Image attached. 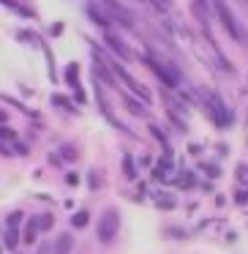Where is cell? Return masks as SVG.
I'll return each mask as SVG.
<instances>
[{
  "mask_svg": "<svg viewBox=\"0 0 248 254\" xmlns=\"http://www.w3.org/2000/svg\"><path fill=\"white\" fill-rule=\"evenodd\" d=\"M3 243H6V249H17V246H19V232H17V227H8L6 235H3Z\"/></svg>",
  "mask_w": 248,
  "mask_h": 254,
  "instance_id": "4",
  "label": "cell"
},
{
  "mask_svg": "<svg viewBox=\"0 0 248 254\" xmlns=\"http://www.w3.org/2000/svg\"><path fill=\"white\" fill-rule=\"evenodd\" d=\"M180 183H183V186H191V183H194V175H183Z\"/></svg>",
  "mask_w": 248,
  "mask_h": 254,
  "instance_id": "10",
  "label": "cell"
},
{
  "mask_svg": "<svg viewBox=\"0 0 248 254\" xmlns=\"http://www.w3.org/2000/svg\"><path fill=\"white\" fill-rule=\"evenodd\" d=\"M19 221H22V213H19V210H14V213H8V227H17Z\"/></svg>",
  "mask_w": 248,
  "mask_h": 254,
  "instance_id": "8",
  "label": "cell"
},
{
  "mask_svg": "<svg viewBox=\"0 0 248 254\" xmlns=\"http://www.w3.org/2000/svg\"><path fill=\"white\" fill-rule=\"evenodd\" d=\"M0 139H14V131L8 126H0Z\"/></svg>",
  "mask_w": 248,
  "mask_h": 254,
  "instance_id": "9",
  "label": "cell"
},
{
  "mask_svg": "<svg viewBox=\"0 0 248 254\" xmlns=\"http://www.w3.org/2000/svg\"><path fill=\"white\" fill-rule=\"evenodd\" d=\"M88 221H90V213H88V210H79V213L71 216V227H77V230L88 227Z\"/></svg>",
  "mask_w": 248,
  "mask_h": 254,
  "instance_id": "5",
  "label": "cell"
},
{
  "mask_svg": "<svg viewBox=\"0 0 248 254\" xmlns=\"http://www.w3.org/2000/svg\"><path fill=\"white\" fill-rule=\"evenodd\" d=\"M66 183H71V186H77V183H79V175H68V178H66Z\"/></svg>",
  "mask_w": 248,
  "mask_h": 254,
  "instance_id": "11",
  "label": "cell"
},
{
  "mask_svg": "<svg viewBox=\"0 0 248 254\" xmlns=\"http://www.w3.org/2000/svg\"><path fill=\"white\" fill-rule=\"evenodd\" d=\"M123 170H126V178H131V181L137 178V172H134V161H131V159L123 161Z\"/></svg>",
  "mask_w": 248,
  "mask_h": 254,
  "instance_id": "7",
  "label": "cell"
},
{
  "mask_svg": "<svg viewBox=\"0 0 248 254\" xmlns=\"http://www.w3.org/2000/svg\"><path fill=\"white\" fill-rule=\"evenodd\" d=\"M36 219H39V230H52V224H55V216L52 213H41Z\"/></svg>",
  "mask_w": 248,
  "mask_h": 254,
  "instance_id": "6",
  "label": "cell"
},
{
  "mask_svg": "<svg viewBox=\"0 0 248 254\" xmlns=\"http://www.w3.org/2000/svg\"><path fill=\"white\" fill-rule=\"evenodd\" d=\"M0 254H3V249H0Z\"/></svg>",
  "mask_w": 248,
  "mask_h": 254,
  "instance_id": "13",
  "label": "cell"
},
{
  "mask_svg": "<svg viewBox=\"0 0 248 254\" xmlns=\"http://www.w3.org/2000/svg\"><path fill=\"white\" fill-rule=\"evenodd\" d=\"M8 121V115H6V112H3V110H0V126H3V123H6Z\"/></svg>",
  "mask_w": 248,
  "mask_h": 254,
  "instance_id": "12",
  "label": "cell"
},
{
  "mask_svg": "<svg viewBox=\"0 0 248 254\" xmlns=\"http://www.w3.org/2000/svg\"><path fill=\"white\" fill-rule=\"evenodd\" d=\"M74 249V238L71 232H63V235L55 238V246H52V254H71Z\"/></svg>",
  "mask_w": 248,
  "mask_h": 254,
  "instance_id": "2",
  "label": "cell"
},
{
  "mask_svg": "<svg viewBox=\"0 0 248 254\" xmlns=\"http://www.w3.org/2000/svg\"><path fill=\"white\" fill-rule=\"evenodd\" d=\"M117 230H120V213H117L115 208H106L104 213H101L99 224H96V238H99L101 243H112L117 235Z\"/></svg>",
  "mask_w": 248,
  "mask_h": 254,
  "instance_id": "1",
  "label": "cell"
},
{
  "mask_svg": "<svg viewBox=\"0 0 248 254\" xmlns=\"http://www.w3.org/2000/svg\"><path fill=\"white\" fill-rule=\"evenodd\" d=\"M36 235H39V219H30L28 221V227H25V235H22V241L25 243H36Z\"/></svg>",
  "mask_w": 248,
  "mask_h": 254,
  "instance_id": "3",
  "label": "cell"
}]
</instances>
